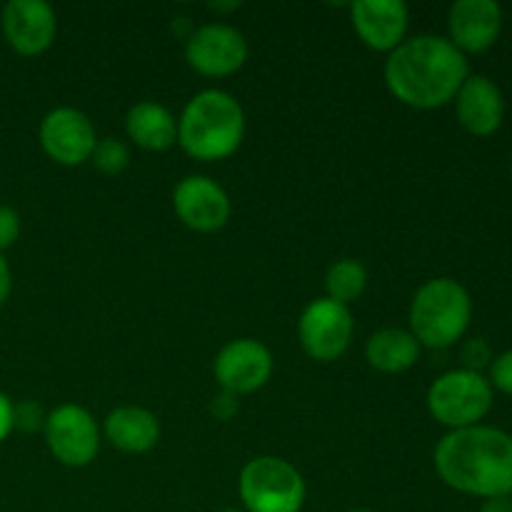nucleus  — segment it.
I'll return each instance as SVG.
<instances>
[{"label": "nucleus", "instance_id": "1", "mask_svg": "<svg viewBox=\"0 0 512 512\" xmlns=\"http://www.w3.org/2000/svg\"><path fill=\"white\" fill-rule=\"evenodd\" d=\"M468 75V58L448 38L430 33L405 38L388 55L383 68L390 95L415 110L453 103Z\"/></svg>", "mask_w": 512, "mask_h": 512}, {"label": "nucleus", "instance_id": "2", "mask_svg": "<svg viewBox=\"0 0 512 512\" xmlns=\"http://www.w3.org/2000/svg\"><path fill=\"white\" fill-rule=\"evenodd\" d=\"M435 470L448 488L473 498L512 495V435L490 425L450 430L435 445Z\"/></svg>", "mask_w": 512, "mask_h": 512}, {"label": "nucleus", "instance_id": "3", "mask_svg": "<svg viewBox=\"0 0 512 512\" xmlns=\"http://www.w3.org/2000/svg\"><path fill=\"white\" fill-rule=\"evenodd\" d=\"M245 113L235 95L208 88L188 100L178 118V143L200 163L225 160L243 145Z\"/></svg>", "mask_w": 512, "mask_h": 512}, {"label": "nucleus", "instance_id": "4", "mask_svg": "<svg viewBox=\"0 0 512 512\" xmlns=\"http://www.w3.org/2000/svg\"><path fill=\"white\" fill-rule=\"evenodd\" d=\"M473 300L463 283L433 278L420 285L410 303V333L423 348L443 350L458 343L470 328Z\"/></svg>", "mask_w": 512, "mask_h": 512}, {"label": "nucleus", "instance_id": "5", "mask_svg": "<svg viewBox=\"0 0 512 512\" xmlns=\"http://www.w3.org/2000/svg\"><path fill=\"white\" fill-rule=\"evenodd\" d=\"M245 512H300L305 505V480L295 465L275 455L253 458L238 480Z\"/></svg>", "mask_w": 512, "mask_h": 512}, {"label": "nucleus", "instance_id": "6", "mask_svg": "<svg viewBox=\"0 0 512 512\" xmlns=\"http://www.w3.org/2000/svg\"><path fill=\"white\" fill-rule=\"evenodd\" d=\"M495 390L483 373L475 370H450L440 375L428 390V410L433 420L450 430H463L480 425L490 413Z\"/></svg>", "mask_w": 512, "mask_h": 512}, {"label": "nucleus", "instance_id": "7", "mask_svg": "<svg viewBox=\"0 0 512 512\" xmlns=\"http://www.w3.org/2000/svg\"><path fill=\"white\" fill-rule=\"evenodd\" d=\"M355 333V320L348 305L330 298H318L308 303L298 320V338L305 355L315 363H333L345 350Z\"/></svg>", "mask_w": 512, "mask_h": 512}, {"label": "nucleus", "instance_id": "8", "mask_svg": "<svg viewBox=\"0 0 512 512\" xmlns=\"http://www.w3.org/2000/svg\"><path fill=\"white\" fill-rule=\"evenodd\" d=\"M43 433L53 458L68 468H85L100 450L98 423L80 405L65 403L50 410Z\"/></svg>", "mask_w": 512, "mask_h": 512}, {"label": "nucleus", "instance_id": "9", "mask_svg": "<svg viewBox=\"0 0 512 512\" xmlns=\"http://www.w3.org/2000/svg\"><path fill=\"white\" fill-rule=\"evenodd\" d=\"M185 60L205 78H228L248 60V40L233 25L208 23L188 38Z\"/></svg>", "mask_w": 512, "mask_h": 512}, {"label": "nucleus", "instance_id": "10", "mask_svg": "<svg viewBox=\"0 0 512 512\" xmlns=\"http://www.w3.org/2000/svg\"><path fill=\"white\" fill-rule=\"evenodd\" d=\"M40 148L53 163L75 168L93 158V150L98 145L95 128L83 110L75 108H55L40 120Z\"/></svg>", "mask_w": 512, "mask_h": 512}, {"label": "nucleus", "instance_id": "11", "mask_svg": "<svg viewBox=\"0 0 512 512\" xmlns=\"http://www.w3.org/2000/svg\"><path fill=\"white\" fill-rule=\"evenodd\" d=\"M213 373L223 393L235 395V398L250 395L268 385L273 375V353L260 340H230L215 358Z\"/></svg>", "mask_w": 512, "mask_h": 512}, {"label": "nucleus", "instance_id": "12", "mask_svg": "<svg viewBox=\"0 0 512 512\" xmlns=\"http://www.w3.org/2000/svg\"><path fill=\"white\" fill-rule=\"evenodd\" d=\"M175 215L195 233H218L230 220V198L208 175H188L173 190Z\"/></svg>", "mask_w": 512, "mask_h": 512}, {"label": "nucleus", "instance_id": "13", "mask_svg": "<svg viewBox=\"0 0 512 512\" xmlns=\"http://www.w3.org/2000/svg\"><path fill=\"white\" fill-rule=\"evenodd\" d=\"M0 25L10 48L25 58L43 55L58 33L55 10L45 0H10L0 15Z\"/></svg>", "mask_w": 512, "mask_h": 512}, {"label": "nucleus", "instance_id": "14", "mask_svg": "<svg viewBox=\"0 0 512 512\" xmlns=\"http://www.w3.org/2000/svg\"><path fill=\"white\" fill-rule=\"evenodd\" d=\"M350 23L370 50L390 55L408 35L410 10L403 0H355Z\"/></svg>", "mask_w": 512, "mask_h": 512}, {"label": "nucleus", "instance_id": "15", "mask_svg": "<svg viewBox=\"0 0 512 512\" xmlns=\"http://www.w3.org/2000/svg\"><path fill=\"white\" fill-rule=\"evenodd\" d=\"M503 30V8L495 0H455L448 10V40L463 55L493 48Z\"/></svg>", "mask_w": 512, "mask_h": 512}, {"label": "nucleus", "instance_id": "16", "mask_svg": "<svg viewBox=\"0 0 512 512\" xmlns=\"http://www.w3.org/2000/svg\"><path fill=\"white\" fill-rule=\"evenodd\" d=\"M455 115L465 133L475 138H490L503 125L505 98L488 75L470 73L455 95Z\"/></svg>", "mask_w": 512, "mask_h": 512}, {"label": "nucleus", "instance_id": "17", "mask_svg": "<svg viewBox=\"0 0 512 512\" xmlns=\"http://www.w3.org/2000/svg\"><path fill=\"white\" fill-rule=\"evenodd\" d=\"M105 440L120 453L143 455L153 450L160 440V423L150 410L138 405H123L108 413L103 425Z\"/></svg>", "mask_w": 512, "mask_h": 512}, {"label": "nucleus", "instance_id": "18", "mask_svg": "<svg viewBox=\"0 0 512 512\" xmlns=\"http://www.w3.org/2000/svg\"><path fill=\"white\" fill-rule=\"evenodd\" d=\"M125 133L138 148L163 153L178 143V120L165 105L143 100V103H135L125 115Z\"/></svg>", "mask_w": 512, "mask_h": 512}, {"label": "nucleus", "instance_id": "19", "mask_svg": "<svg viewBox=\"0 0 512 512\" xmlns=\"http://www.w3.org/2000/svg\"><path fill=\"white\" fill-rule=\"evenodd\" d=\"M423 345L415 340L410 330L383 328L370 335L365 345V358L380 373H405L420 360Z\"/></svg>", "mask_w": 512, "mask_h": 512}, {"label": "nucleus", "instance_id": "20", "mask_svg": "<svg viewBox=\"0 0 512 512\" xmlns=\"http://www.w3.org/2000/svg\"><path fill=\"white\" fill-rule=\"evenodd\" d=\"M365 288H368V270L358 260L343 258L328 268V275H325L328 295L325 298L350 308V303H355L365 293Z\"/></svg>", "mask_w": 512, "mask_h": 512}, {"label": "nucleus", "instance_id": "21", "mask_svg": "<svg viewBox=\"0 0 512 512\" xmlns=\"http://www.w3.org/2000/svg\"><path fill=\"white\" fill-rule=\"evenodd\" d=\"M90 160L103 175H120L130 165V148L118 138H103L95 145Z\"/></svg>", "mask_w": 512, "mask_h": 512}, {"label": "nucleus", "instance_id": "22", "mask_svg": "<svg viewBox=\"0 0 512 512\" xmlns=\"http://www.w3.org/2000/svg\"><path fill=\"white\" fill-rule=\"evenodd\" d=\"M45 420H48V413H45L43 405H38L35 400H23V403L13 405V428L23 430V433L43 430Z\"/></svg>", "mask_w": 512, "mask_h": 512}, {"label": "nucleus", "instance_id": "23", "mask_svg": "<svg viewBox=\"0 0 512 512\" xmlns=\"http://www.w3.org/2000/svg\"><path fill=\"white\" fill-rule=\"evenodd\" d=\"M488 380H490V385H493V390H500V393L512 395V350L498 355V358L490 363Z\"/></svg>", "mask_w": 512, "mask_h": 512}, {"label": "nucleus", "instance_id": "24", "mask_svg": "<svg viewBox=\"0 0 512 512\" xmlns=\"http://www.w3.org/2000/svg\"><path fill=\"white\" fill-rule=\"evenodd\" d=\"M20 235V215L10 205H0V253L15 245Z\"/></svg>", "mask_w": 512, "mask_h": 512}, {"label": "nucleus", "instance_id": "25", "mask_svg": "<svg viewBox=\"0 0 512 512\" xmlns=\"http://www.w3.org/2000/svg\"><path fill=\"white\" fill-rule=\"evenodd\" d=\"M463 363H465V370H475V373H480V370L485 368V365L493 363V358H490V348L485 340L475 338V340H468V343L463 345Z\"/></svg>", "mask_w": 512, "mask_h": 512}, {"label": "nucleus", "instance_id": "26", "mask_svg": "<svg viewBox=\"0 0 512 512\" xmlns=\"http://www.w3.org/2000/svg\"><path fill=\"white\" fill-rule=\"evenodd\" d=\"M213 413L218 420H230L238 413V398L230 393H220L218 398L213 400Z\"/></svg>", "mask_w": 512, "mask_h": 512}, {"label": "nucleus", "instance_id": "27", "mask_svg": "<svg viewBox=\"0 0 512 512\" xmlns=\"http://www.w3.org/2000/svg\"><path fill=\"white\" fill-rule=\"evenodd\" d=\"M13 433V400L0 393V443Z\"/></svg>", "mask_w": 512, "mask_h": 512}, {"label": "nucleus", "instance_id": "28", "mask_svg": "<svg viewBox=\"0 0 512 512\" xmlns=\"http://www.w3.org/2000/svg\"><path fill=\"white\" fill-rule=\"evenodd\" d=\"M10 290H13V275H10L8 260H5L3 253H0V308L8 303Z\"/></svg>", "mask_w": 512, "mask_h": 512}, {"label": "nucleus", "instance_id": "29", "mask_svg": "<svg viewBox=\"0 0 512 512\" xmlns=\"http://www.w3.org/2000/svg\"><path fill=\"white\" fill-rule=\"evenodd\" d=\"M480 512H512V498H490V500H485Z\"/></svg>", "mask_w": 512, "mask_h": 512}, {"label": "nucleus", "instance_id": "30", "mask_svg": "<svg viewBox=\"0 0 512 512\" xmlns=\"http://www.w3.org/2000/svg\"><path fill=\"white\" fill-rule=\"evenodd\" d=\"M220 512H245V510H235V508H228V510H220Z\"/></svg>", "mask_w": 512, "mask_h": 512}, {"label": "nucleus", "instance_id": "31", "mask_svg": "<svg viewBox=\"0 0 512 512\" xmlns=\"http://www.w3.org/2000/svg\"><path fill=\"white\" fill-rule=\"evenodd\" d=\"M348 512H370V510H348Z\"/></svg>", "mask_w": 512, "mask_h": 512}, {"label": "nucleus", "instance_id": "32", "mask_svg": "<svg viewBox=\"0 0 512 512\" xmlns=\"http://www.w3.org/2000/svg\"><path fill=\"white\" fill-rule=\"evenodd\" d=\"M510 175H512V158H510Z\"/></svg>", "mask_w": 512, "mask_h": 512}]
</instances>
